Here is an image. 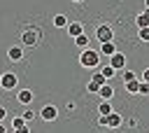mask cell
<instances>
[{
  "instance_id": "cell-1",
  "label": "cell",
  "mask_w": 149,
  "mask_h": 133,
  "mask_svg": "<svg viewBox=\"0 0 149 133\" xmlns=\"http://www.w3.org/2000/svg\"><path fill=\"white\" fill-rule=\"evenodd\" d=\"M79 65H81V68H88V70L98 68V65H100V51H93L91 47H88V49H81V54H79Z\"/></svg>"
},
{
  "instance_id": "cell-2",
  "label": "cell",
  "mask_w": 149,
  "mask_h": 133,
  "mask_svg": "<svg viewBox=\"0 0 149 133\" xmlns=\"http://www.w3.org/2000/svg\"><path fill=\"white\" fill-rule=\"evenodd\" d=\"M40 37H42V30L40 28H23L19 42H21V47H37Z\"/></svg>"
},
{
  "instance_id": "cell-3",
  "label": "cell",
  "mask_w": 149,
  "mask_h": 133,
  "mask_svg": "<svg viewBox=\"0 0 149 133\" xmlns=\"http://www.w3.org/2000/svg\"><path fill=\"white\" fill-rule=\"evenodd\" d=\"M95 40L102 44V42H114V30H112V26H107V23H100L98 28H95Z\"/></svg>"
},
{
  "instance_id": "cell-4",
  "label": "cell",
  "mask_w": 149,
  "mask_h": 133,
  "mask_svg": "<svg viewBox=\"0 0 149 133\" xmlns=\"http://www.w3.org/2000/svg\"><path fill=\"white\" fill-rule=\"evenodd\" d=\"M16 84H19V77H16L14 72H2V77H0V89L12 91V89H16Z\"/></svg>"
},
{
  "instance_id": "cell-5",
  "label": "cell",
  "mask_w": 149,
  "mask_h": 133,
  "mask_svg": "<svg viewBox=\"0 0 149 133\" xmlns=\"http://www.w3.org/2000/svg\"><path fill=\"white\" fill-rule=\"evenodd\" d=\"M40 117H42L44 121H56V119H58V110H56L54 105H44V107L40 110Z\"/></svg>"
},
{
  "instance_id": "cell-6",
  "label": "cell",
  "mask_w": 149,
  "mask_h": 133,
  "mask_svg": "<svg viewBox=\"0 0 149 133\" xmlns=\"http://www.w3.org/2000/svg\"><path fill=\"white\" fill-rule=\"evenodd\" d=\"M109 65H112L116 72H119V70H123V68H126V56H123L121 51H116L114 56H109Z\"/></svg>"
},
{
  "instance_id": "cell-7",
  "label": "cell",
  "mask_w": 149,
  "mask_h": 133,
  "mask_svg": "<svg viewBox=\"0 0 149 133\" xmlns=\"http://www.w3.org/2000/svg\"><path fill=\"white\" fill-rule=\"evenodd\" d=\"M7 58H9V61H14V63H19V61L23 58V47H21V44L9 47V49H7Z\"/></svg>"
},
{
  "instance_id": "cell-8",
  "label": "cell",
  "mask_w": 149,
  "mask_h": 133,
  "mask_svg": "<svg viewBox=\"0 0 149 133\" xmlns=\"http://www.w3.org/2000/svg\"><path fill=\"white\" fill-rule=\"evenodd\" d=\"M65 30H68V35H70V37H72V40H74V37H79V35H81V33H84V26H81V23H79V21H70V23H68V28H65Z\"/></svg>"
},
{
  "instance_id": "cell-9",
  "label": "cell",
  "mask_w": 149,
  "mask_h": 133,
  "mask_svg": "<svg viewBox=\"0 0 149 133\" xmlns=\"http://www.w3.org/2000/svg\"><path fill=\"white\" fill-rule=\"evenodd\" d=\"M140 77H133V79H128V82H123V89L130 93V96H137V91H140Z\"/></svg>"
},
{
  "instance_id": "cell-10",
  "label": "cell",
  "mask_w": 149,
  "mask_h": 133,
  "mask_svg": "<svg viewBox=\"0 0 149 133\" xmlns=\"http://www.w3.org/2000/svg\"><path fill=\"white\" fill-rule=\"evenodd\" d=\"M98 96H100L102 100H112V98H114V86H112V82L102 84V86H100V91H98Z\"/></svg>"
},
{
  "instance_id": "cell-11",
  "label": "cell",
  "mask_w": 149,
  "mask_h": 133,
  "mask_svg": "<svg viewBox=\"0 0 149 133\" xmlns=\"http://www.w3.org/2000/svg\"><path fill=\"white\" fill-rule=\"evenodd\" d=\"M16 98H19V103H21V105H30L35 96H33V91H30V89H21Z\"/></svg>"
},
{
  "instance_id": "cell-12",
  "label": "cell",
  "mask_w": 149,
  "mask_h": 133,
  "mask_svg": "<svg viewBox=\"0 0 149 133\" xmlns=\"http://www.w3.org/2000/svg\"><path fill=\"white\" fill-rule=\"evenodd\" d=\"M123 124V117L119 114V112H112V114H107V126L109 128H119Z\"/></svg>"
},
{
  "instance_id": "cell-13",
  "label": "cell",
  "mask_w": 149,
  "mask_h": 133,
  "mask_svg": "<svg viewBox=\"0 0 149 133\" xmlns=\"http://www.w3.org/2000/svg\"><path fill=\"white\" fill-rule=\"evenodd\" d=\"M116 54V47H114V42H102L100 44V56H114Z\"/></svg>"
},
{
  "instance_id": "cell-14",
  "label": "cell",
  "mask_w": 149,
  "mask_h": 133,
  "mask_svg": "<svg viewBox=\"0 0 149 133\" xmlns=\"http://www.w3.org/2000/svg\"><path fill=\"white\" fill-rule=\"evenodd\" d=\"M135 23H137V28H149V9H144L142 14H137Z\"/></svg>"
},
{
  "instance_id": "cell-15",
  "label": "cell",
  "mask_w": 149,
  "mask_h": 133,
  "mask_svg": "<svg viewBox=\"0 0 149 133\" xmlns=\"http://www.w3.org/2000/svg\"><path fill=\"white\" fill-rule=\"evenodd\" d=\"M74 44H77L79 49H88V44H91V37H88L86 33H81L79 37H74Z\"/></svg>"
},
{
  "instance_id": "cell-16",
  "label": "cell",
  "mask_w": 149,
  "mask_h": 133,
  "mask_svg": "<svg viewBox=\"0 0 149 133\" xmlns=\"http://www.w3.org/2000/svg\"><path fill=\"white\" fill-rule=\"evenodd\" d=\"M100 72H102V77H105L107 82H112V77H116V70H114L109 63H107V65H102V68H100Z\"/></svg>"
},
{
  "instance_id": "cell-17",
  "label": "cell",
  "mask_w": 149,
  "mask_h": 133,
  "mask_svg": "<svg viewBox=\"0 0 149 133\" xmlns=\"http://www.w3.org/2000/svg\"><path fill=\"white\" fill-rule=\"evenodd\" d=\"M68 23H70V21H68L65 14H56V16H54V26H56V28H68Z\"/></svg>"
},
{
  "instance_id": "cell-18",
  "label": "cell",
  "mask_w": 149,
  "mask_h": 133,
  "mask_svg": "<svg viewBox=\"0 0 149 133\" xmlns=\"http://www.w3.org/2000/svg\"><path fill=\"white\" fill-rule=\"evenodd\" d=\"M98 112H100V114H112L114 110H112L109 100H100V105H98Z\"/></svg>"
},
{
  "instance_id": "cell-19",
  "label": "cell",
  "mask_w": 149,
  "mask_h": 133,
  "mask_svg": "<svg viewBox=\"0 0 149 133\" xmlns=\"http://www.w3.org/2000/svg\"><path fill=\"white\" fill-rule=\"evenodd\" d=\"M91 82H93V84H98V86H102V84H107V79L102 77V72H100V70H98V72H93V77H91Z\"/></svg>"
},
{
  "instance_id": "cell-20",
  "label": "cell",
  "mask_w": 149,
  "mask_h": 133,
  "mask_svg": "<svg viewBox=\"0 0 149 133\" xmlns=\"http://www.w3.org/2000/svg\"><path fill=\"white\" fill-rule=\"evenodd\" d=\"M23 126H26V121H23V117H21V114L12 119V128H14V131H19V128H23Z\"/></svg>"
},
{
  "instance_id": "cell-21",
  "label": "cell",
  "mask_w": 149,
  "mask_h": 133,
  "mask_svg": "<svg viewBox=\"0 0 149 133\" xmlns=\"http://www.w3.org/2000/svg\"><path fill=\"white\" fill-rule=\"evenodd\" d=\"M21 117H23V121H26V124H28V121H33V119H35V112H33V110H30V107H26V110H23V112H21Z\"/></svg>"
},
{
  "instance_id": "cell-22",
  "label": "cell",
  "mask_w": 149,
  "mask_h": 133,
  "mask_svg": "<svg viewBox=\"0 0 149 133\" xmlns=\"http://www.w3.org/2000/svg\"><path fill=\"white\" fill-rule=\"evenodd\" d=\"M86 91H88V93H93V96H98L100 86H98V84H93V82H88V84H86Z\"/></svg>"
},
{
  "instance_id": "cell-23",
  "label": "cell",
  "mask_w": 149,
  "mask_h": 133,
  "mask_svg": "<svg viewBox=\"0 0 149 133\" xmlns=\"http://www.w3.org/2000/svg\"><path fill=\"white\" fill-rule=\"evenodd\" d=\"M137 96H149V84H147V82H140V91H137Z\"/></svg>"
},
{
  "instance_id": "cell-24",
  "label": "cell",
  "mask_w": 149,
  "mask_h": 133,
  "mask_svg": "<svg viewBox=\"0 0 149 133\" xmlns=\"http://www.w3.org/2000/svg\"><path fill=\"white\" fill-rule=\"evenodd\" d=\"M140 40L142 42H149V28H140Z\"/></svg>"
},
{
  "instance_id": "cell-25",
  "label": "cell",
  "mask_w": 149,
  "mask_h": 133,
  "mask_svg": "<svg viewBox=\"0 0 149 133\" xmlns=\"http://www.w3.org/2000/svg\"><path fill=\"white\" fill-rule=\"evenodd\" d=\"M133 77H137L133 70H123V82H128V79H133Z\"/></svg>"
},
{
  "instance_id": "cell-26",
  "label": "cell",
  "mask_w": 149,
  "mask_h": 133,
  "mask_svg": "<svg viewBox=\"0 0 149 133\" xmlns=\"http://www.w3.org/2000/svg\"><path fill=\"white\" fill-rule=\"evenodd\" d=\"M98 126H107V114H100L98 117Z\"/></svg>"
},
{
  "instance_id": "cell-27",
  "label": "cell",
  "mask_w": 149,
  "mask_h": 133,
  "mask_svg": "<svg viewBox=\"0 0 149 133\" xmlns=\"http://www.w3.org/2000/svg\"><path fill=\"white\" fill-rule=\"evenodd\" d=\"M140 79H142V82H147V84H149V68H147V70H144V72H142V75H140Z\"/></svg>"
},
{
  "instance_id": "cell-28",
  "label": "cell",
  "mask_w": 149,
  "mask_h": 133,
  "mask_svg": "<svg viewBox=\"0 0 149 133\" xmlns=\"http://www.w3.org/2000/svg\"><path fill=\"white\" fill-rule=\"evenodd\" d=\"M14 133H30V128H28V124H26L23 128H19V131H14Z\"/></svg>"
},
{
  "instance_id": "cell-29",
  "label": "cell",
  "mask_w": 149,
  "mask_h": 133,
  "mask_svg": "<svg viewBox=\"0 0 149 133\" xmlns=\"http://www.w3.org/2000/svg\"><path fill=\"white\" fill-rule=\"evenodd\" d=\"M5 117H7V110H5V107H0V121H2Z\"/></svg>"
},
{
  "instance_id": "cell-30",
  "label": "cell",
  "mask_w": 149,
  "mask_h": 133,
  "mask_svg": "<svg viewBox=\"0 0 149 133\" xmlns=\"http://www.w3.org/2000/svg\"><path fill=\"white\" fill-rule=\"evenodd\" d=\"M0 133H7V128H5V126H2V124H0Z\"/></svg>"
},
{
  "instance_id": "cell-31",
  "label": "cell",
  "mask_w": 149,
  "mask_h": 133,
  "mask_svg": "<svg viewBox=\"0 0 149 133\" xmlns=\"http://www.w3.org/2000/svg\"><path fill=\"white\" fill-rule=\"evenodd\" d=\"M144 5H147V9H149V0H144Z\"/></svg>"
},
{
  "instance_id": "cell-32",
  "label": "cell",
  "mask_w": 149,
  "mask_h": 133,
  "mask_svg": "<svg viewBox=\"0 0 149 133\" xmlns=\"http://www.w3.org/2000/svg\"><path fill=\"white\" fill-rule=\"evenodd\" d=\"M72 2H84V0H72Z\"/></svg>"
},
{
  "instance_id": "cell-33",
  "label": "cell",
  "mask_w": 149,
  "mask_h": 133,
  "mask_svg": "<svg viewBox=\"0 0 149 133\" xmlns=\"http://www.w3.org/2000/svg\"><path fill=\"white\" fill-rule=\"evenodd\" d=\"M0 77H2V75H0Z\"/></svg>"
}]
</instances>
